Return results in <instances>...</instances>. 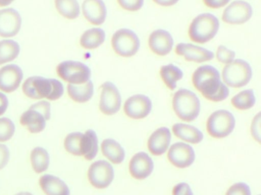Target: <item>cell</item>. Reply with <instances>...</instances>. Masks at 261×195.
Returning <instances> with one entry per match:
<instances>
[{
  "mask_svg": "<svg viewBox=\"0 0 261 195\" xmlns=\"http://www.w3.org/2000/svg\"><path fill=\"white\" fill-rule=\"evenodd\" d=\"M169 162L179 169L191 166L196 159V153L191 146L187 143L178 142L173 144L167 152Z\"/></svg>",
  "mask_w": 261,
  "mask_h": 195,
  "instance_id": "cell-12",
  "label": "cell"
},
{
  "mask_svg": "<svg viewBox=\"0 0 261 195\" xmlns=\"http://www.w3.org/2000/svg\"><path fill=\"white\" fill-rule=\"evenodd\" d=\"M259 195H261V194H259Z\"/></svg>",
  "mask_w": 261,
  "mask_h": 195,
  "instance_id": "cell-47",
  "label": "cell"
},
{
  "mask_svg": "<svg viewBox=\"0 0 261 195\" xmlns=\"http://www.w3.org/2000/svg\"><path fill=\"white\" fill-rule=\"evenodd\" d=\"M172 105L176 116L185 122L195 121L200 113V100L193 92L186 89L174 93Z\"/></svg>",
  "mask_w": 261,
  "mask_h": 195,
  "instance_id": "cell-4",
  "label": "cell"
},
{
  "mask_svg": "<svg viewBox=\"0 0 261 195\" xmlns=\"http://www.w3.org/2000/svg\"><path fill=\"white\" fill-rule=\"evenodd\" d=\"M160 75L166 87L174 91L177 87V82L184 77V72L177 66L170 64L161 67Z\"/></svg>",
  "mask_w": 261,
  "mask_h": 195,
  "instance_id": "cell-28",
  "label": "cell"
},
{
  "mask_svg": "<svg viewBox=\"0 0 261 195\" xmlns=\"http://www.w3.org/2000/svg\"><path fill=\"white\" fill-rule=\"evenodd\" d=\"M15 131V126L12 120L0 118V142H6L12 139Z\"/></svg>",
  "mask_w": 261,
  "mask_h": 195,
  "instance_id": "cell-34",
  "label": "cell"
},
{
  "mask_svg": "<svg viewBox=\"0 0 261 195\" xmlns=\"http://www.w3.org/2000/svg\"><path fill=\"white\" fill-rule=\"evenodd\" d=\"M10 158L9 148L4 144H0V170L4 169L7 165Z\"/></svg>",
  "mask_w": 261,
  "mask_h": 195,
  "instance_id": "cell-41",
  "label": "cell"
},
{
  "mask_svg": "<svg viewBox=\"0 0 261 195\" xmlns=\"http://www.w3.org/2000/svg\"><path fill=\"white\" fill-rule=\"evenodd\" d=\"M231 104L238 110H246L252 108L256 104L254 90H246L236 94L231 98Z\"/></svg>",
  "mask_w": 261,
  "mask_h": 195,
  "instance_id": "cell-32",
  "label": "cell"
},
{
  "mask_svg": "<svg viewBox=\"0 0 261 195\" xmlns=\"http://www.w3.org/2000/svg\"><path fill=\"white\" fill-rule=\"evenodd\" d=\"M254 10L248 2L236 0L228 4L222 13V21L228 24H243L252 18Z\"/></svg>",
  "mask_w": 261,
  "mask_h": 195,
  "instance_id": "cell-10",
  "label": "cell"
},
{
  "mask_svg": "<svg viewBox=\"0 0 261 195\" xmlns=\"http://www.w3.org/2000/svg\"><path fill=\"white\" fill-rule=\"evenodd\" d=\"M87 177L92 186L97 189H105L114 180V169L107 161L98 160L90 165Z\"/></svg>",
  "mask_w": 261,
  "mask_h": 195,
  "instance_id": "cell-9",
  "label": "cell"
},
{
  "mask_svg": "<svg viewBox=\"0 0 261 195\" xmlns=\"http://www.w3.org/2000/svg\"><path fill=\"white\" fill-rule=\"evenodd\" d=\"M106 40L105 31L100 27H93L81 35L80 44L86 50H95L100 47Z\"/></svg>",
  "mask_w": 261,
  "mask_h": 195,
  "instance_id": "cell-26",
  "label": "cell"
},
{
  "mask_svg": "<svg viewBox=\"0 0 261 195\" xmlns=\"http://www.w3.org/2000/svg\"><path fill=\"white\" fill-rule=\"evenodd\" d=\"M83 134L81 132H73L69 133L64 140V149L67 153L75 156H82L81 155V141Z\"/></svg>",
  "mask_w": 261,
  "mask_h": 195,
  "instance_id": "cell-33",
  "label": "cell"
},
{
  "mask_svg": "<svg viewBox=\"0 0 261 195\" xmlns=\"http://www.w3.org/2000/svg\"><path fill=\"white\" fill-rule=\"evenodd\" d=\"M179 0H153V3H156L158 6L169 7L173 6L179 3Z\"/></svg>",
  "mask_w": 261,
  "mask_h": 195,
  "instance_id": "cell-44",
  "label": "cell"
},
{
  "mask_svg": "<svg viewBox=\"0 0 261 195\" xmlns=\"http://www.w3.org/2000/svg\"><path fill=\"white\" fill-rule=\"evenodd\" d=\"M172 130L176 137L189 144H199L204 138L203 133L197 127L184 123L173 124Z\"/></svg>",
  "mask_w": 261,
  "mask_h": 195,
  "instance_id": "cell-23",
  "label": "cell"
},
{
  "mask_svg": "<svg viewBox=\"0 0 261 195\" xmlns=\"http://www.w3.org/2000/svg\"><path fill=\"white\" fill-rule=\"evenodd\" d=\"M23 79L22 70L15 64H9L0 69V91L6 93L15 92Z\"/></svg>",
  "mask_w": 261,
  "mask_h": 195,
  "instance_id": "cell-18",
  "label": "cell"
},
{
  "mask_svg": "<svg viewBox=\"0 0 261 195\" xmlns=\"http://www.w3.org/2000/svg\"><path fill=\"white\" fill-rule=\"evenodd\" d=\"M19 12L12 8L0 10V37L12 38L18 35L21 27Z\"/></svg>",
  "mask_w": 261,
  "mask_h": 195,
  "instance_id": "cell-15",
  "label": "cell"
},
{
  "mask_svg": "<svg viewBox=\"0 0 261 195\" xmlns=\"http://www.w3.org/2000/svg\"><path fill=\"white\" fill-rule=\"evenodd\" d=\"M111 43L115 53L125 58L135 56L141 46V41L137 34L128 29L116 31L113 34Z\"/></svg>",
  "mask_w": 261,
  "mask_h": 195,
  "instance_id": "cell-7",
  "label": "cell"
},
{
  "mask_svg": "<svg viewBox=\"0 0 261 195\" xmlns=\"http://www.w3.org/2000/svg\"><path fill=\"white\" fill-rule=\"evenodd\" d=\"M31 164L32 169L37 174H41L47 171L50 165V156L45 149L35 147L30 155Z\"/></svg>",
  "mask_w": 261,
  "mask_h": 195,
  "instance_id": "cell-29",
  "label": "cell"
},
{
  "mask_svg": "<svg viewBox=\"0 0 261 195\" xmlns=\"http://www.w3.org/2000/svg\"><path fill=\"white\" fill-rule=\"evenodd\" d=\"M216 57L219 63L227 65L231 64L236 59V51L225 46L220 45L218 47L216 50Z\"/></svg>",
  "mask_w": 261,
  "mask_h": 195,
  "instance_id": "cell-35",
  "label": "cell"
},
{
  "mask_svg": "<svg viewBox=\"0 0 261 195\" xmlns=\"http://www.w3.org/2000/svg\"><path fill=\"white\" fill-rule=\"evenodd\" d=\"M55 4L58 13L67 19H76L81 15L77 0H55Z\"/></svg>",
  "mask_w": 261,
  "mask_h": 195,
  "instance_id": "cell-30",
  "label": "cell"
},
{
  "mask_svg": "<svg viewBox=\"0 0 261 195\" xmlns=\"http://www.w3.org/2000/svg\"><path fill=\"white\" fill-rule=\"evenodd\" d=\"M47 118L40 110L31 106L20 118V124L32 133H38L45 129Z\"/></svg>",
  "mask_w": 261,
  "mask_h": 195,
  "instance_id": "cell-21",
  "label": "cell"
},
{
  "mask_svg": "<svg viewBox=\"0 0 261 195\" xmlns=\"http://www.w3.org/2000/svg\"><path fill=\"white\" fill-rule=\"evenodd\" d=\"M171 132L166 127H160L152 133L147 141V149L153 156L164 154L170 148Z\"/></svg>",
  "mask_w": 261,
  "mask_h": 195,
  "instance_id": "cell-19",
  "label": "cell"
},
{
  "mask_svg": "<svg viewBox=\"0 0 261 195\" xmlns=\"http://www.w3.org/2000/svg\"><path fill=\"white\" fill-rule=\"evenodd\" d=\"M193 86L204 98L213 102H220L229 96V88L221 79L219 70L211 65L198 67L192 77Z\"/></svg>",
  "mask_w": 261,
  "mask_h": 195,
  "instance_id": "cell-1",
  "label": "cell"
},
{
  "mask_svg": "<svg viewBox=\"0 0 261 195\" xmlns=\"http://www.w3.org/2000/svg\"><path fill=\"white\" fill-rule=\"evenodd\" d=\"M173 45L174 40L173 36L164 29H156L149 36V47L153 53L158 56H167L173 50Z\"/></svg>",
  "mask_w": 261,
  "mask_h": 195,
  "instance_id": "cell-17",
  "label": "cell"
},
{
  "mask_svg": "<svg viewBox=\"0 0 261 195\" xmlns=\"http://www.w3.org/2000/svg\"><path fill=\"white\" fill-rule=\"evenodd\" d=\"M58 76L69 84L81 85L90 80L91 70L84 63L75 61H65L57 67Z\"/></svg>",
  "mask_w": 261,
  "mask_h": 195,
  "instance_id": "cell-8",
  "label": "cell"
},
{
  "mask_svg": "<svg viewBox=\"0 0 261 195\" xmlns=\"http://www.w3.org/2000/svg\"><path fill=\"white\" fill-rule=\"evenodd\" d=\"M32 107L37 109V110H40L43 115L45 116L47 118V121L50 119V115H51V112H50V102L47 101H38V102L35 103V104H32Z\"/></svg>",
  "mask_w": 261,
  "mask_h": 195,
  "instance_id": "cell-39",
  "label": "cell"
},
{
  "mask_svg": "<svg viewBox=\"0 0 261 195\" xmlns=\"http://www.w3.org/2000/svg\"><path fill=\"white\" fill-rule=\"evenodd\" d=\"M234 127L236 118L228 110H216L207 120V132L212 137L216 139H222L229 136Z\"/></svg>",
  "mask_w": 261,
  "mask_h": 195,
  "instance_id": "cell-6",
  "label": "cell"
},
{
  "mask_svg": "<svg viewBox=\"0 0 261 195\" xmlns=\"http://www.w3.org/2000/svg\"><path fill=\"white\" fill-rule=\"evenodd\" d=\"M117 2L124 10L137 12L142 9L144 0H117Z\"/></svg>",
  "mask_w": 261,
  "mask_h": 195,
  "instance_id": "cell-36",
  "label": "cell"
},
{
  "mask_svg": "<svg viewBox=\"0 0 261 195\" xmlns=\"http://www.w3.org/2000/svg\"><path fill=\"white\" fill-rule=\"evenodd\" d=\"M67 90L70 98L75 102L81 104L88 102L94 94V85L91 79L81 85L68 84Z\"/></svg>",
  "mask_w": 261,
  "mask_h": 195,
  "instance_id": "cell-25",
  "label": "cell"
},
{
  "mask_svg": "<svg viewBox=\"0 0 261 195\" xmlns=\"http://www.w3.org/2000/svg\"><path fill=\"white\" fill-rule=\"evenodd\" d=\"M82 12L86 20L94 25H101L107 20V8L103 0H84Z\"/></svg>",
  "mask_w": 261,
  "mask_h": 195,
  "instance_id": "cell-20",
  "label": "cell"
},
{
  "mask_svg": "<svg viewBox=\"0 0 261 195\" xmlns=\"http://www.w3.org/2000/svg\"><path fill=\"white\" fill-rule=\"evenodd\" d=\"M99 152V141L97 134L93 130H87L83 134L81 141V155L87 160L91 161L96 158Z\"/></svg>",
  "mask_w": 261,
  "mask_h": 195,
  "instance_id": "cell-27",
  "label": "cell"
},
{
  "mask_svg": "<svg viewBox=\"0 0 261 195\" xmlns=\"http://www.w3.org/2000/svg\"><path fill=\"white\" fill-rule=\"evenodd\" d=\"M122 105V96L116 85L106 82L101 86L99 110L103 115L112 116L119 112Z\"/></svg>",
  "mask_w": 261,
  "mask_h": 195,
  "instance_id": "cell-11",
  "label": "cell"
},
{
  "mask_svg": "<svg viewBox=\"0 0 261 195\" xmlns=\"http://www.w3.org/2000/svg\"><path fill=\"white\" fill-rule=\"evenodd\" d=\"M253 70L251 64L242 59H236L231 64L225 65L222 77L224 83L231 88L245 87L252 79Z\"/></svg>",
  "mask_w": 261,
  "mask_h": 195,
  "instance_id": "cell-5",
  "label": "cell"
},
{
  "mask_svg": "<svg viewBox=\"0 0 261 195\" xmlns=\"http://www.w3.org/2000/svg\"><path fill=\"white\" fill-rule=\"evenodd\" d=\"M175 52L186 61L196 64L208 62L215 58L214 53L211 50L190 43H179L176 46Z\"/></svg>",
  "mask_w": 261,
  "mask_h": 195,
  "instance_id": "cell-14",
  "label": "cell"
},
{
  "mask_svg": "<svg viewBox=\"0 0 261 195\" xmlns=\"http://www.w3.org/2000/svg\"><path fill=\"white\" fill-rule=\"evenodd\" d=\"M101 150L103 156L112 163L119 165L125 160V150L116 140H104L101 144Z\"/></svg>",
  "mask_w": 261,
  "mask_h": 195,
  "instance_id": "cell-24",
  "label": "cell"
},
{
  "mask_svg": "<svg viewBox=\"0 0 261 195\" xmlns=\"http://www.w3.org/2000/svg\"><path fill=\"white\" fill-rule=\"evenodd\" d=\"M22 91L32 99L47 98L49 101H56L62 97L64 88L62 82L58 79L35 76L24 81Z\"/></svg>",
  "mask_w": 261,
  "mask_h": 195,
  "instance_id": "cell-2",
  "label": "cell"
},
{
  "mask_svg": "<svg viewBox=\"0 0 261 195\" xmlns=\"http://www.w3.org/2000/svg\"><path fill=\"white\" fill-rule=\"evenodd\" d=\"M130 176L137 180L147 179L154 169L153 159L147 153L139 152L134 155L129 162Z\"/></svg>",
  "mask_w": 261,
  "mask_h": 195,
  "instance_id": "cell-16",
  "label": "cell"
},
{
  "mask_svg": "<svg viewBox=\"0 0 261 195\" xmlns=\"http://www.w3.org/2000/svg\"><path fill=\"white\" fill-rule=\"evenodd\" d=\"M41 190L46 195H70L68 185L53 175H44L39 179Z\"/></svg>",
  "mask_w": 261,
  "mask_h": 195,
  "instance_id": "cell-22",
  "label": "cell"
},
{
  "mask_svg": "<svg viewBox=\"0 0 261 195\" xmlns=\"http://www.w3.org/2000/svg\"><path fill=\"white\" fill-rule=\"evenodd\" d=\"M20 53V45L13 40L0 41V66L13 61Z\"/></svg>",
  "mask_w": 261,
  "mask_h": 195,
  "instance_id": "cell-31",
  "label": "cell"
},
{
  "mask_svg": "<svg viewBox=\"0 0 261 195\" xmlns=\"http://www.w3.org/2000/svg\"><path fill=\"white\" fill-rule=\"evenodd\" d=\"M251 133L253 138L261 145V112L257 113L252 120Z\"/></svg>",
  "mask_w": 261,
  "mask_h": 195,
  "instance_id": "cell-38",
  "label": "cell"
},
{
  "mask_svg": "<svg viewBox=\"0 0 261 195\" xmlns=\"http://www.w3.org/2000/svg\"><path fill=\"white\" fill-rule=\"evenodd\" d=\"M15 0H0V6L1 7H4V6H8L13 3Z\"/></svg>",
  "mask_w": 261,
  "mask_h": 195,
  "instance_id": "cell-45",
  "label": "cell"
},
{
  "mask_svg": "<svg viewBox=\"0 0 261 195\" xmlns=\"http://www.w3.org/2000/svg\"><path fill=\"white\" fill-rule=\"evenodd\" d=\"M9 106V100L4 93L0 92V116L4 115Z\"/></svg>",
  "mask_w": 261,
  "mask_h": 195,
  "instance_id": "cell-43",
  "label": "cell"
},
{
  "mask_svg": "<svg viewBox=\"0 0 261 195\" xmlns=\"http://www.w3.org/2000/svg\"><path fill=\"white\" fill-rule=\"evenodd\" d=\"M15 195H33L32 194V193L30 192H26V191H24V192H20L18 193V194Z\"/></svg>",
  "mask_w": 261,
  "mask_h": 195,
  "instance_id": "cell-46",
  "label": "cell"
},
{
  "mask_svg": "<svg viewBox=\"0 0 261 195\" xmlns=\"http://www.w3.org/2000/svg\"><path fill=\"white\" fill-rule=\"evenodd\" d=\"M231 0H203L204 4L210 9H218L228 6Z\"/></svg>",
  "mask_w": 261,
  "mask_h": 195,
  "instance_id": "cell-42",
  "label": "cell"
},
{
  "mask_svg": "<svg viewBox=\"0 0 261 195\" xmlns=\"http://www.w3.org/2000/svg\"><path fill=\"white\" fill-rule=\"evenodd\" d=\"M220 27L219 18L211 13H202L193 18L189 27L190 39L197 44H206L217 35Z\"/></svg>",
  "mask_w": 261,
  "mask_h": 195,
  "instance_id": "cell-3",
  "label": "cell"
},
{
  "mask_svg": "<svg viewBox=\"0 0 261 195\" xmlns=\"http://www.w3.org/2000/svg\"><path fill=\"white\" fill-rule=\"evenodd\" d=\"M225 195H251V188L244 182H239L231 185Z\"/></svg>",
  "mask_w": 261,
  "mask_h": 195,
  "instance_id": "cell-37",
  "label": "cell"
},
{
  "mask_svg": "<svg viewBox=\"0 0 261 195\" xmlns=\"http://www.w3.org/2000/svg\"><path fill=\"white\" fill-rule=\"evenodd\" d=\"M173 195H193L191 187L186 182H180L173 187L172 191Z\"/></svg>",
  "mask_w": 261,
  "mask_h": 195,
  "instance_id": "cell-40",
  "label": "cell"
},
{
  "mask_svg": "<svg viewBox=\"0 0 261 195\" xmlns=\"http://www.w3.org/2000/svg\"><path fill=\"white\" fill-rule=\"evenodd\" d=\"M152 107V101L148 96L142 94L134 95L125 101L124 112L132 119H144L150 115Z\"/></svg>",
  "mask_w": 261,
  "mask_h": 195,
  "instance_id": "cell-13",
  "label": "cell"
}]
</instances>
